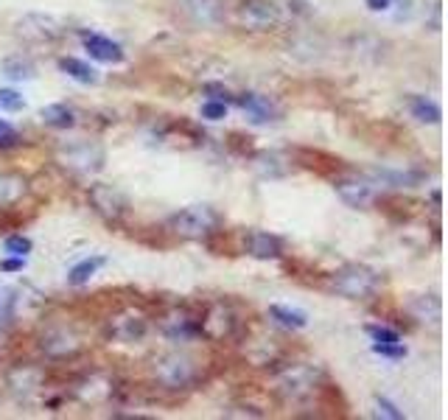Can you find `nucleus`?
Returning a JSON list of instances; mask_svg holds the SVG:
<instances>
[{"mask_svg": "<svg viewBox=\"0 0 448 420\" xmlns=\"http://www.w3.org/2000/svg\"><path fill=\"white\" fill-rule=\"evenodd\" d=\"M219 225H222V219L210 205L185 208L169 219V230L185 241H202L208 235L219 233Z\"/></svg>", "mask_w": 448, "mask_h": 420, "instance_id": "nucleus-1", "label": "nucleus"}, {"mask_svg": "<svg viewBox=\"0 0 448 420\" xmlns=\"http://www.w3.org/2000/svg\"><path fill=\"white\" fill-rule=\"evenodd\" d=\"M334 291L336 294H342V297H348V300H367V297H373L375 291H378V286H381V278L373 272V269H367V266H345V269H339L336 275H334Z\"/></svg>", "mask_w": 448, "mask_h": 420, "instance_id": "nucleus-2", "label": "nucleus"}, {"mask_svg": "<svg viewBox=\"0 0 448 420\" xmlns=\"http://www.w3.org/2000/svg\"><path fill=\"white\" fill-rule=\"evenodd\" d=\"M238 20L252 31H269L280 23V9L272 0H244L238 6Z\"/></svg>", "mask_w": 448, "mask_h": 420, "instance_id": "nucleus-3", "label": "nucleus"}, {"mask_svg": "<svg viewBox=\"0 0 448 420\" xmlns=\"http://www.w3.org/2000/svg\"><path fill=\"white\" fill-rule=\"evenodd\" d=\"M90 205L107 219V222H118L124 213H127V208H129V202H127V196L121 193V190H115L112 185H92L90 188Z\"/></svg>", "mask_w": 448, "mask_h": 420, "instance_id": "nucleus-4", "label": "nucleus"}, {"mask_svg": "<svg viewBox=\"0 0 448 420\" xmlns=\"http://www.w3.org/2000/svg\"><path fill=\"white\" fill-rule=\"evenodd\" d=\"M316 384V370L314 367H306V365H297L292 370L277 378V389L286 395V398H303L309 395Z\"/></svg>", "mask_w": 448, "mask_h": 420, "instance_id": "nucleus-5", "label": "nucleus"}, {"mask_svg": "<svg viewBox=\"0 0 448 420\" xmlns=\"http://www.w3.org/2000/svg\"><path fill=\"white\" fill-rule=\"evenodd\" d=\"M157 378L166 384V387H185L191 378H193V365L188 356H179V353H171V356H163L157 362Z\"/></svg>", "mask_w": 448, "mask_h": 420, "instance_id": "nucleus-6", "label": "nucleus"}, {"mask_svg": "<svg viewBox=\"0 0 448 420\" xmlns=\"http://www.w3.org/2000/svg\"><path fill=\"white\" fill-rule=\"evenodd\" d=\"M336 193L345 205L351 208H367L373 199H375V190L367 180H358V177H345V180H336Z\"/></svg>", "mask_w": 448, "mask_h": 420, "instance_id": "nucleus-7", "label": "nucleus"}, {"mask_svg": "<svg viewBox=\"0 0 448 420\" xmlns=\"http://www.w3.org/2000/svg\"><path fill=\"white\" fill-rule=\"evenodd\" d=\"M101 163H104V151L98 146H90V143L70 146L65 151V166H70L76 171H98Z\"/></svg>", "mask_w": 448, "mask_h": 420, "instance_id": "nucleus-8", "label": "nucleus"}, {"mask_svg": "<svg viewBox=\"0 0 448 420\" xmlns=\"http://www.w3.org/2000/svg\"><path fill=\"white\" fill-rule=\"evenodd\" d=\"M82 43H85V48L90 50V56H92V59H98V62H110V65L124 62V48L118 45V43H112L110 37L82 31Z\"/></svg>", "mask_w": 448, "mask_h": 420, "instance_id": "nucleus-9", "label": "nucleus"}, {"mask_svg": "<svg viewBox=\"0 0 448 420\" xmlns=\"http://www.w3.org/2000/svg\"><path fill=\"white\" fill-rule=\"evenodd\" d=\"M238 107L247 112L250 124H269L274 121V107L269 101L267 95H258V93H247L238 98Z\"/></svg>", "mask_w": 448, "mask_h": 420, "instance_id": "nucleus-10", "label": "nucleus"}, {"mask_svg": "<svg viewBox=\"0 0 448 420\" xmlns=\"http://www.w3.org/2000/svg\"><path fill=\"white\" fill-rule=\"evenodd\" d=\"M247 249H250V255H252V258L269 261V258H280L283 244H280V238H277V235L255 230V233L247 235Z\"/></svg>", "mask_w": 448, "mask_h": 420, "instance_id": "nucleus-11", "label": "nucleus"}, {"mask_svg": "<svg viewBox=\"0 0 448 420\" xmlns=\"http://www.w3.org/2000/svg\"><path fill=\"white\" fill-rule=\"evenodd\" d=\"M26 20H28L31 26H20V31H23V37H28V40H56V37L62 34V28H59V23H56L53 17L28 14Z\"/></svg>", "mask_w": 448, "mask_h": 420, "instance_id": "nucleus-12", "label": "nucleus"}, {"mask_svg": "<svg viewBox=\"0 0 448 420\" xmlns=\"http://www.w3.org/2000/svg\"><path fill=\"white\" fill-rule=\"evenodd\" d=\"M182 3L185 11L202 26H213L222 20V0H182Z\"/></svg>", "mask_w": 448, "mask_h": 420, "instance_id": "nucleus-13", "label": "nucleus"}, {"mask_svg": "<svg viewBox=\"0 0 448 420\" xmlns=\"http://www.w3.org/2000/svg\"><path fill=\"white\" fill-rule=\"evenodd\" d=\"M43 348L45 353H50V356H68V353L79 350V342L68 330H53V333H48L43 339Z\"/></svg>", "mask_w": 448, "mask_h": 420, "instance_id": "nucleus-14", "label": "nucleus"}, {"mask_svg": "<svg viewBox=\"0 0 448 420\" xmlns=\"http://www.w3.org/2000/svg\"><path fill=\"white\" fill-rule=\"evenodd\" d=\"M59 70L68 73L70 79L82 82V85H98V73L90 68L87 62H82V59H76V56H65V59H59Z\"/></svg>", "mask_w": 448, "mask_h": 420, "instance_id": "nucleus-15", "label": "nucleus"}, {"mask_svg": "<svg viewBox=\"0 0 448 420\" xmlns=\"http://www.w3.org/2000/svg\"><path fill=\"white\" fill-rule=\"evenodd\" d=\"M412 317L420 320V323H440V300L434 294H426V297H415L412 306H409Z\"/></svg>", "mask_w": 448, "mask_h": 420, "instance_id": "nucleus-16", "label": "nucleus"}, {"mask_svg": "<svg viewBox=\"0 0 448 420\" xmlns=\"http://www.w3.org/2000/svg\"><path fill=\"white\" fill-rule=\"evenodd\" d=\"M409 109H412V118L420 124H440V118H443V109L426 95H415Z\"/></svg>", "mask_w": 448, "mask_h": 420, "instance_id": "nucleus-17", "label": "nucleus"}, {"mask_svg": "<svg viewBox=\"0 0 448 420\" xmlns=\"http://www.w3.org/2000/svg\"><path fill=\"white\" fill-rule=\"evenodd\" d=\"M26 193V180L11 171H0V205H14Z\"/></svg>", "mask_w": 448, "mask_h": 420, "instance_id": "nucleus-18", "label": "nucleus"}, {"mask_svg": "<svg viewBox=\"0 0 448 420\" xmlns=\"http://www.w3.org/2000/svg\"><path fill=\"white\" fill-rule=\"evenodd\" d=\"M43 121L48 126H53V129H70L73 124H76V118H73V109L70 107H65V104H48L43 107Z\"/></svg>", "mask_w": 448, "mask_h": 420, "instance_id": "nucleus-19", "label": "nucleus"}, {"mask_svg": "<svg viewBox=\"0 0 448 420\" xmlns=\"http://www.w3.org/2000/svg\"><path fill=\"white\" fill-rule=\"evenodd\" d=\"M107 264V258H101V255H92V258H85V261H79L70 272H68V283L70 286H85L101 266Z\"/></svg>", "mask_w": 448, "mask_h": 420, "instance_id": "nucleus-20", "label": "nucleus"}, {"mask_svg": "<svg viewBox=\"0 0 448 420\" xmlns=\"http://www.w3.org/2000/svg\"><path fill=\"white\" fill-rule=\"evenodd\" d=\"M3 73H6L9 79H14V82L34 79V62H31L28 56H23V53H17V56H9V59L3 62Z\"/></svg>", "mask_w": 448, "mask_h": 420, "instance_id": "nucleus-21", "label": "nucleus"}, {"mask_svg": "<svg viewBox=\"0 0 448 420\" xmlns=\"http://www.w3.org/2000/svg\"><path fill=\"white\" fill-rule=\"evenodd\" d=\"M269 317L283 328H292V330H300V328L309 325V317L303 311H294V308H286V306H269Z\"/></svg>", "mask_w": 448, "mask_h": 420, "instance_id": "nucleus-22", "label": "nucleus"}, {"mask_svg": "<svg viewBox=\"0 0 448 420\" xmlns=\"http://www.w3.org/2000/svg\"><path fill=\"white\" fill-rule=\"evenodd\" d=\"M375 177L378 180H387L390 185H395V188H412V185H417L420 183V177L417 174H406V171H387V168H375Z\"/></svg>", "mask_w": 448, "mask_h": 420, "instance_id": "nucleus-23", "label": "nucleus"}, {"mask_svg": "<svg viewBox=\"0 0 448 420\" xmlns=\"http://www.w3.org/2000/svg\"><path fill=\"white\" fill-rule=\"evenodd\" d=\"M280 160H283L280 154L269 151V154H261V157H258V163H255V166H258V171H261V174H267V177H283L286 171H283V168H277V163H280Z\"/></svg>", "mask_w": 448, "mask_h": 420, "instance_id": "nucleus-24", "label": "nucleus"}, {"mask_svg": "<svg viewBox=\"0 0 448 420\" xmlns=\"http://www.w3.org/2000/svg\"><path fill=\"white\" fill-rule=\"evenodd\" d=\"M373 353L387 356V359H403L406 348H403V342H373Z\"/></svg>", "mask_w": 448, "mask_h": 420, "instance_id": "nucleus-25", "label": "nucleus"}, {"mask_svg": "<svg viewBox=\"0 0 448 420\" xmlns=\"http://www.w3.org/2000/svg\"><path fill=\"white\" fill-rule=\"evenodd\" d=\"M3 249H6L9 255H23V258H26V252H31V241H28L26 235H9V238L3 241Z\"/></svg>", "mask_w": 448, "mask_h": 420, "instance_id": "nucleus-26", "label": "nucleus"}, {"mask_svg": "<svg viewBox=\"0 0 448 420\" xmlns=\"http://www.w3.org/2000/svg\"><path fill=\"white\" fill-rule=\"evenodd\" d=\"M23 107H26L23 95L14 93V90H3V87H0V109H6V112H20Z\"/></svg>", "mask_w": 448, "mask_h": 420, "instance_id": "nucleus-27", "label": "nucleus"}, {"mask_svg": "<svg viewBox=\"0 0 448 420\" xmlns=\"http://www.w3.org/2000/svg\"><path fill=\"white\" fill-rule=\"evenodd\" d=\"M202 118H208V121H222V118H227V104H224V101H216V98L205 101V104H202Z\"/></svg>", "mask_w": 448, "mask_h": 420, "instance_id": "nucleus-28", "label": "nucleus"}, {"mask_svg": "<svg viewBox=\"0 0 448 420\" xmlns=\"http://www.w3.org/2000/svg\"><path fill=\"white\" fill-rule=\"evenodd\" d=\"M367 333L373 336V342H401L398 330L393 328H384V325H367Z\"/></svg>", "mask_w": 448, "mask_h": 420, "instance_id": "nucleus-29", "label": "nucleus"}, {"mask_svg": "<svg viewBox=\"0 0 448 420\" xmlns=\"http://www.w3.org/2000/svg\"><path fill=\"white\" fill-rule=\"evenodd\" d=\"M375 406H378V415H387V418H393V420H403V412L395 406V404H390L387 398H375Z\"/></svg>", "mask_w": 448, "mask_h": 420, "instance_id": "nucleus-30", "label": "nucleus"}, {"mask_svg": "<svg viewBox=\"0 0 448 420\" xmlns=\"http://www.w3.org/2000/svg\"><path fill=\"white\" fill-rule=\"evenodd\" d=\"M202 90L210 95V98H216V101H224V104L230 101V90H227L224 85H219V82H208Z\"/></svg>", "mask_w": 448, "mask_h": 420, "instance_id": "nucleus-31", "label": "nucleus"}, {"mask_svg": "<svg viewBox=\"0 0 448 420\" xmlns=\"http://www.w3.org/2000/svg\"><path fill=\"white\" fill-rule=\"evenodd\" d=\"M23 266H26V258L23 255H11V258H6L0 264V272H23Z\"/></svg>", "mask_w": 448, "mask_h": 420, "instance_id": "nucleus-32", "label": "nucleus"}, {"mask_svg": "<svg viewBox=\"0 0 448 420\" xmlns=\"http://www.w3.org/2000/svg\"><path fill=\"white\" fill-rule=\"evenodd\" d=\"M14 138H17V135H14V129H11V124L0 118V143L6 146V143H11V140H14Z\"/></svg>", "mask_w": 448, "mask_h": 420, "instance_id": "nucleus-33", "label": "nucleus"}, {"mask_svg": "<svg viewBox=\"0 0 448 420\" xmlns=\"http://www.w3.org/2000/svg\"><path fill=\"white\" fill-rule=\"evenodd\" d=\"M9 311H11V289L0 286V314H9Z\"/></svg>", "mask_w": 448, "mask_h": 420, "instance_id": "nucleus-34", "label": "nucleus"}, {"mask_svg": "<svg viewBox=\"0 0 448 420\" xmlns=\"http://www.w3.org/2000/svg\"><path fill=\"white\" fill-rule=\"evenodd\" d=\"M364 6H367L370 11H387V9L393 6V0H364Z\"/></svg>", "mask_w": 448, "mask_h": 420, "instance_id": "nucleus-35", "label": "nucleus"}, {"mask_svg": "<svg viewBox=\"0 0 448 420\" xmlns=\"http://www.w3.org/2000/svg\"><path fill=\"white\" fill-rule=\"evenodd\" d=\"M432 202H434V208L440 210V190H434V193H432Z\"/></svg>", "mask_w": 448, "mask_h": 420, "instance_id": "nucleus-36", "label": "nucleus"}]
</instances>
